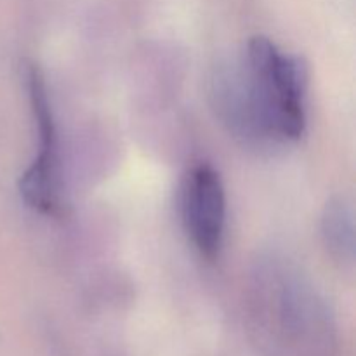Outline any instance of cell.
Instances as JSON below:
<instances>
[{
  "mask_svg": "<svg viewBox=\"0 0 356 356\" xmlns=\"http://www.w3.org/2000/svg\"><path fill=\"white\" fill-rule=\"evenodd\" d=\"M181 214L198 254L211 263L218 259L225 233L226 197L221 177L211 165L200 163L184 177Z\"/></svg>",
  "mask_w": 356,
  "mask_h": 356,
  "instance_id": "277c9868",
  "label": "cell"
},
{
  "mask_svg": "<svg viewBox=\"0 0 356 356\" xmlns=\"http://www.w3.org/2000/svg\"><path fill=\"white\" fill-rule=\"evenodd\" d=\"M24 83L37 129L38 153L26 172L21 176V197L33 211L49 218H63L66 214V204L63 200L59 174L58 131L45 76L37 63H24Z\"/></svg>",
  "mask_w": 356,
  "mask_h": 356,
  "instance_id": "3957f363",
  "label": "cell"
},
{
  "mask_svg": "<svg viewBox=\"0 0 356 356\" xmlns=\"http://www.w3.org/2000/svg\"><path fill=\"white\" fill-rule=\"evenodd\" d=\"M308 66L254 37L240 58L216 66L211 99L219 120L235 138L256 148L289 145L305 134Z\"/></svg>",
  "mask_w": 356,
  "mask_h": 356,
  "instance_id": "6da1fadb",
  "label": "cell"
},
{
  "mask_svg": "<svg viewBox=\"0 0 356 356\" xmlns=\"http://www.w3.org/2000/svg\"><path fill=\"white\" fill-rule=\"evenodd\" d=\"M323 245L330 256L344 264L355 261V216L350 202L334 197L327 202L322 214Z\"/></svg>",
  "mask_w": 356,
  "mask_h": 356,
  "instance_id": "5b68a950",
  "label": "cell"
},
{
  "mask_svg": "<svg viewBox=\"0 0 356 356\" xmlns=\"http://www.w3.org/2000/svg\"><path fill=\"white\" fill-rule=\"evenodd\" d=\"M245 306L250 336L264 356H336L332 312L291 259L271 254L256 261Z\"/></svg>",
  "mask_w": 356,
  "mask_h": 356,
  "instance_id": "7a4b0ae2",
  "label": "cell"
}]
</instances>
